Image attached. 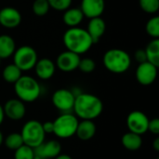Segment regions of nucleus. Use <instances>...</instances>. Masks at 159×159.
I'll use <instances>...</instances> for the list:
<instances>
[{
    "instance_id": "obj_4",
    "label": "nucleus",
    "mask_w": 159,
    "mask_h": 159,
    "mask_svg": "<svg viewBox=\"0 0 159 159\" xmlns=\"http://www.w3.org/2000/svg\"><path fill=\"white\" fill-rule=\"evenodd\" d=\"M102 62L111 73L123 74L130 67L131 59L127 51L120 48H112L104 53Z\"/></svg>"
},
{
    "instance_id": "obj_5",
    "label": "nucleus",
    "mask_w": 159,
    "mask_h": 159,
    "mask_svg": "<svg viewBox=\"0 0 159 159\" xmlns=\"http://www.w3.org/2000/svg\"><path fill=\"white\" fill-rule=\"evenodd\" d=\"M78 117L72 113H62L53 121V133L61 139H68L75 135Z\"/></svg>"
},
{
    "instance_id": "obj_38",
    "label": "nucleus",
    "mask_w": 159,
    "mask_h": 159,
    "mask_svg": "<svg viewBox=\"0 0 159 159\" xmlns=\"http://www.w3.org/2000/svg\"><path fill=\"white\" fill-rule=\"evenodd\" d=\"M1 61H2V60H1V59H0V65H1Z\"/></svg>"
},
{
    "instance_id": "obj_33",
    "label": "nucleus",
    "mask_w": 159,
    "mask_h": 159,
    "mask_svg": "<svg viewBox=\"0 0 159 159\" xmlns=\"http://www.w3.org/2000/svg\"><path fill=\"white\" fill-rule=\"evenodd\" d=\"M42 127L46 134L53 133V121H47L42 124Z\"/></svg>"
},
{
    "instance_id": "obj_25",
    "label": "nucleus",
    "mask_w": 159,
    "mask_h": 159,
    "mask_svg": "<svg viewBox=\"0 0 159 159\" xmlns=\"http://www.w3.org/2000/svg\"><path fill=\"white\" fill-rule=\"evenodd\" d=\"M32 8H33L34 13L36 16L43 17L48 12L50 7H49L48 0H34V2L33 3Z\"/></svg>"
},
{
    "instance_id": "obj_21",
    "label": "nucleus",
    "mask_w": 159,
    "mask_h": 159,
    "mask_svg": "<svg viewBox=\"0 0 159 159\" xmlns=\"http://www.w3.org/2000/svg\"><path fill=\"white\" fill-rule=\"evenodd\" d=\"M122 145L129 151H137L143 145L142 135L136 134L134 132L129 131L122 136L121 139Z\"/></svg>"
},
{
    "instance_id": "obj_24",
    "label": "nucleus",
    "mask_w": 159,
    "mask_h": 159,
    "mask_svg": "<svg viewBox=\"0 0 159 159\" xmlns=\"http://www.w3.org/2000/svg\"><path fill=\"white\" fill-rule=\"evenodd\" d=\"M4 143L7 148L15 151L21 145H23V141L21 138L20 133L18 132H13L8 134L6 138H4Z\"/></svg>"
},
{
    "instance_id": "obj_1",
    "label": "nucleus",
    "mask_w": 159,
    "mask_h": 159,
    "mask_svg": "<svg viewBox=\"0 0 159 159\" xmlns=\"http://www.w3.org/2000/svg\"><path fill=\"white\" fill-rule=\"evenodd\" d=\"M103 110L102 100L90 93H78L75 95L73 111L76 117L82 120H94L99 117Z\"/></svg>"
},
{
    "instance_id": "obj_12",
    "label": "nucleus",
    "mask_w": 159,
    "mask_h": 159,
    "mask_svg": "<svg viewBox=\"0 0 159 159\" xmlns=\"http://www.w3.org/2000/svg\"><path fill=\"white\" fill-rule=\"evenodd\" d=\"M80 59V55L70 50H66L58 56L56 60V66L62 72H73L78 68Z\"/></svg>"
},
{
    "instance_id": "obj_27",
    "label": "nucleus",
    "mask_w": 159,
    "mask_h": 159,
    "mask_svg": "<svg viewBox=\"0 0 159 159\" xmlns=\"http://www.w3.org/2000/svg\"><path fill=\"white\" fill-rule=\"evenodd\" d=\"M146 32L147 34L154 37L158 38L159 36V17H152L146 23Z\"/></svg>"
},
{
    "instance_id": "obj_13",
    "label": "nucleus",
    "mask_w": 159,
    "mask_h": 159,
    "mask_svg": "<svg viewBox=\"0 0 159 159\" xmlns=\"http://www.w3.org/2000/svg\"><path fill=\"white\" fill-rule=\"evenodd\" d=\"M3 109L5 116L14 121L22 119L26 114V107L24 102L18 98L8 100L5 103Z\"/></svg>"
},
{
    "instance_id": "obj_7",
    "label": "nucleus",
    "mask_w": 159,
    "mask_h": 159,
    "mask_svg": "<svg viewBox=\"0 0 159 159\" xmlns=\"http://www.w3.org/2000/svg\"><path fill=\"white\" fill-rule=\"evenodd\" d=\"M37 53L30 46H21L13 54V63L22 72L32 70L37 61Z\"/></svg>"
},
{
    "instance_id": "obj_18",
    "label": "nucleus",
    "mask_w": 159,
    "mask_h": 159,
    "mask_svg": "<svg viewBox=\"0 0 159 159\" xmlns=\"http://www.w3.org/2000/svg\"><path fill=\"white\" fill-rule=\"evenodd\" d=\"M96 125L93 120H82L78 122L75 135L81 141H89L96 134Z\"/></svg>"
},
{
    "instance_id": "obj_34",
    "label": "nucleus",
    "mask_w": 159,
    "mask_h": 159,
    "mask_svg": "<svg viewBox=\"0 0 159 159\" xmlns=\"http://www.w3.org/2000/svg\"><path fill=\"white\" fill-rule=\"evenodd\" d=\"M5 113H4V109H3V106L0 104V125L3 123L4 119H5Z\"/></svg>"
},
{
    "instance_id": "obj_22",
    "label": "nucleus",
    "mask_w": 159,
    "mask_h": 159,
    "mask_svg": "<svg viewBox=\"0 0 159 159\" xmlns=\"http://www.w3.org/2000/svg\"><path fill=\"white\" fill-rule=\"evenodd\" d=\"M146 53L147 61L159 67V39L154 38L144 49Z\"/></svg>"
},
{
    "instance_id": "obj_29",
    "label": "nucleus",
    "mask_w": 159,
    "mask_h": 159,
    "mask_svg": "<svg viewBox=\"0 0 159 159\" xmlns=\"http://www.w3.org/2000/svg\"><path fill=\"white\" fill-rule=\"evenodd\" d=\"M96 68V63L95 61L90 59V58H84V59H80L79 64H78V69L86 74H89L92 73Z\"/></svg>"
},
{
    "instance_id": "obj_20",
    "label": "nucleus",
    "mask_w": 159,
    "mask_h": 159,
    "mask_svg": "<svg viewBox=\"0 0 159 159\" xmlns=\"http://www.w3.org/2000/svg\"><path fill=\"white\" fill-rule=\"evenodd\" d=\"M16 44L14 39L8 34L0 35V59H7L14 54Z\"/></svg>"
},
{
    "instance_id": "obj_37",
    "label": "nucleus",
    "mask_w": 159,
    "mask_h": 159,
    "mask_svg": "<svg viewBox=\"0 0 159 159\" xmlns=\"http://www.w3.org/2000/svg\"><path fill=\"white\" fill-rule=\"evenodd\" d=\"M3 143H4V135H3L2 131L0 130V146L2 145Z\"/></svg>"
},
{
    "instance_id": "obj_10",
    "label": "nucleus",
    "mask_w": 159,
    "mask_h": 159,
    "mask_svg": "<svg viewBox=\"0 0 159 159\" xmlns=\"http://www.w3.org/2000/svg\"><path fill=\"white\" fill-rule=\"evenodd\" d=\"M157 68L149 61H144L139 64L136 70V79L143 86L152 85L157 76Z\"/></svg>"
},
{
    "instance_id": "obj_36",
    "label": "nucleus",
    "mask_w": 159,
    "mask_h": 159,
    "mask_svg": "<svg viewBox=\"0 0 159 159\" xmlns=\"http://www.w3.org/2000/svg\"><path fill=\"white\" fill-rule=\"evenodd\" d=\"M153 148H154L157 152H158L159 151V138H157V139L154 141V143H153Z\"/></svg>"
},
{
    "instance_id": "obj_32",
    "label": "nucleus",
    "mask_w": 159,
    "mask_h": 159,
    "mask_svg": "<svg viewBox=\"0 0 159 159\" xmlns=\"http://www.w3.org/2000/svg\"><path fill=\"white\" fill-rule=\"evenodd\" d=\"M134 57H135V60L139 63L147 61L146 53H145V50L144 49H138V50H136L135 51V54H134Z\"/></svg>"
},
{
    "instance_id": "obj_6",
    "label": "nucleus",
    "mask_w": 159,
    "mask_h": 159,
    "mask_svg": "<svg viewBox=\"0 0 159 159\" xmlns=\"http://www.w3.org/2000/svg\"><path fill=\"white\" fill-rule=\"evenodd\" d=\"M23 143L32 148H35L45 142L46 133L43 129L42 123L38 120L27 121L20 131Z\"/></svg>"
},
{
    "instance_id": "obj_8",
    "label": "nucleus",
    "mask_w": 159,
    "mask_h": 159,
    "mask_svg": "<svg viewBox=\"0 0 159 159\" xmlns=\"http://www.w3.org/2000/svg\"><path fill=\"white\" fill-rule=\"evenodd\" d=\"M75 99V94L72 90L60 89L52 94L51 102L61 113H71V111H73Z\"/></svg>"
},
{
    "instance_id": "obj_11",
    "label": "nucleus",
    "mask_w": 159,
    "mask_h": 159,
    "mask_svg": "<svg viewBox=\"0 0 159 159\" xmlns=\"http://www.w3.org/2000/svg\"><path fill=\"white\" fill-rule=\"evenodd\" d=\"M34 159H52L61 154V145L58 141L51 140L44 142L39 146L34 148Z\"/></svg>"
},
{
    "instance_id": "obj_39",
    "label": "nucleus",
    "mask_w": 159,
    "mask_h": 159,
    "mask_svg": "<svg viewBox=\"0 0 159 159\" xmlns=\"http://www.w3.org/2000/svg\"><path fill=\"white\" fill-rule=\"evenodd\" d=\"M157 159H159V158H157Z\"/></svg>"
},
{
    "instance_id": "obj_2",
    "label": "nucleus",
    "mask_w": 159,
    "mask_h": 159,
    "mask_svg": "<svg viewBox=\"0 0 159 159\" xmlns=\"http://www.w3.org/2000/svg\"><path fill=\"white\" fill-rule=\"evenodd\" d=\"M62 39L67 50L75 52L78 55L89 51L93 45L87 30L80 27L69 28L64 33Z\"/></svg>"
},
{
    "instance_id": "obj_3",
    "label": "nucleus",
    "mask_w": 159,
    "mask_h": 159,
    "mask_svg": "<svg viewBox=\"0 0 159 159\" xmlns=\"http://www.w3.org/2000/svg\"><path fill=\"white\" fill-rule=\"evenodd\" d=\"M14 91L17 98L24 103L33 102L40 97L41 87L34 77L21 75L14 83Z\"/></svg>"
},
{
    "instance_id": "obj_15",
    "label": "nucleus",
    "mask_w": 159,
    "mask_h": 159,
    "mask_svg": "<svg viewBox=\"0 0 159 159\" xmlns=\"http://www.w3.org/2000/svg\"><path fill=\"white\" fill-rule=\"evenodd\" d=\"M105 7L104 0H82L80 9L84 16L91 19L95 17H101Z\"/></svg>"
},
{
    "instance_id": "obj_31",
    "label": "nucleus",
    "mask_w": 159,
    "mask_h": 159,
    "mask_svg": "<svg viewBox=\"0 0 159 159\" xmlns=\"http://www.w3.org/2000/svg\"><path fill=\"white\" fill-rule=\"evenodd\" d=\"M148 131L152 132L153 134L157 135L159 134V119L158 118H153L149 120L148 124Z\"/></svg>"
},
{
    "instance_id": "obj_16",
    "label": "nucleus",
    "mask_w": 159,
    "mask_h": 159,
    "mask_svg": "<svg viewBox=\"0 0 159 159\" xmlns=\"http://www.w3.org/2000/svg\"><path fill=\"white\" fill-rule=\"evenodd\" d=\"M106 30V23L102 17L91 18L89 24L87 32L89 34L93 44L98 43L102 36L104 34Z\"/></svg>"
},
{
    "instance_id": "obj_35",
    "label": "nucleus",
    "mask_w": 159,
    "mask_h": 159,
    "mask_svg": "<svg viewBox=\"0 0 159 159\" xmlns=\"http://www.w3.org/2000/svg\"><path fill=\"white\" fill-rule=\"evenodd\" d=\"M53 159H73L69 155H66V154H60L58 157H56L55 158Z\"/></svg>"
},
{
    "instance_id": "obj_30",
    "label": "nucleus",
    "mask_w": 159,
    "mask_h": 159,
    "mask_svg": "<svg viewBox=\"0 0 159 159\" xmlns=\"http://www.w3.org/2000/svg\"><path fill=\"white\" fill-rule=\"evenodd\" d=\"M73 0H48L49 7L58 11H64L72 5Z\"/></svg>"
},
{
    "instance_id": "obj_17",
    "label": "nucleus",
    "mask_w": 159,
    "mask_h": 159,
    "mask_svg": "<svg viewBox=\"0 0 159 159\" xmlns=\"http://www.w3.org/2000/svg\"><path fill=\"white\" fill-rule=\"evenodd\" d=\"M34 68L38 78L42 80H48L54 75L56 65L50 59L43 58L37 60Z\"/></svg>"
},
{
    "instance_id": "obj_26",
    "label": "nucleus",
    "mask_w": 159,
    "mask_h": 159,
    "mask_svg": "<svg viewBox=\"0 0 159 159\" xmlns=\"http://www.w3.org/2000/svg\"><path fill=\"white\" fill-rule=\"evenodd\" d=\"M34 148L25 144L21 145L14 151V159H34Z\"/></svg>"
},
{
    "instance_id": "obj_23",
    "label": "nucleus",
    "mask_w": 159,
    "mask_h": 159,
    "mask_svg": "<svg viewBox=\"0 0 159 159\" xmlns=\"http://www.w3.org/2000/svg\"><path fill=\"white\" fill-rule=\"evenodd\" d=\"M22 71L17 67L14 63L7 65L2 73V76L4 80L9 84H14L22 75Z\"/></svg>"
},
{
    "instance_id": "obj_9",
    "label": "nucleus",
    "mask_w": 159,
    "mask_h": 159,
    "mask_svg": "<svg viewBox=\"0 0 159 159\" xmlns=\"http://www.w3.org/2000/svg\"><path fill=\"white\" fill-rule=\"evenodd\" d=\"M149 120L150 119L143 112L136 110L129 114L126 123L129 131L143 135L148 131Z\"/></svg>"
},
{
    "instance_id": "obj_19",
    "label": "nucleus",
    "mask_w": 159,
    "mask_h": 159,
    "mask_svg": "<svg viewBox=\"0 0 159 159\" xmlns=\"http://www.w3.org/2000/svg\"><path fill=\"white\" fill-rule=\"evenodd\" d=\"M84 17L85 16L80 8L69 7L66 10H64L62 20L67 26L72 28V27H78V25L82 22Z\"/></svg>"
},
{
    "instance_id": "obj_14",
    "label": "nucleus",
    "mask_w": 159,
    "mask_h": 159,
    "mask_svg": "<svg viewBox=\"0 0 159 159\" xmlns=\"http://www.w3.org/2000/svg\"><path fill=\"white\" fill-rule=\"evenodd\" d=\"M21 22V15L18 9L6 7L0 10V25L5 28H16Z\"/></svg>"
},
{
    "instance_id": "obj_28",
    "label": "nucleus",
    "mask_w": 159,
    "mask_h": 159,
    "mask_svg": "<svg viewBox=\"0 0 159 159\" xmlns=\"http://www.w3.org/2000/svg\"><path fill=\"white\" fill-rule=\"evenodd\" d=\"M141 8L150 14L157 12L159 9V0H139Z\"/></svg>"
}]
</instances>
